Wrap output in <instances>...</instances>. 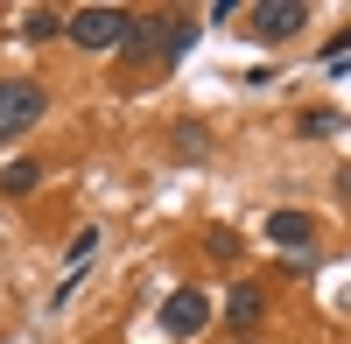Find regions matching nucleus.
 Listing matches in <instances>:
<instances>
[{"label":"nucleus","mask_w":351,"mask_h":344,"mask_svg":"<svg viewBox=\"0 0 351 344\" xmlns=\"http://www.w3.org/2000/svg\"><path fill=\"white\" fill-rule=\"evenodd\" d=\"M239 344H253V337H239Z\"/></svg>","instance_id":"obj_15"},{"label":"nucleus","mask_w":351,"mask_h":344,"mask_svg":"<svg viewBox=\"0 0 351 344\" xmlns=\"http://www.w3.org/2000/svg\"><path fill=\"white\" fill-rule=\"evenodd\" d=\"M302 134H309V140H330V134H337V112H324V106L302 112Z\"/></svg>","instance_id":"obj_12"},{"label":"nucleus","mask_w":351,"mask_h":344,"mask_svg":"<svg viewBox=\"0 0 351 344\" xmlns=\"http://www.w3.org/2000/svg\"><path fill=\"white\" fill-rule=\"evenodd\" d=\"M204 323H211V302H204V288H176L162 302V330L169 337H197Z\"/></svg>","instance_id":"obj_5"},{"label":"nucleus","mask_w":351,"mask_h":344,"mask_svg":"<svg viewBox=\"0 0 351 344\" xmlns=\"http://www.w3.org/2000/svg\"><path fill=\"white\" fill-rule=\"evenodd\" d=\"M260 317H267V288H260V281H239V288L225 295V323L232 330H253Z\"/></svg>","instance_id":"obj_7"},{"label":"nucleus","mask_w":351,"mask_h":344,"mask_svg":"<svg viewBox=\"0 0 351 344\" xmlns=\"http://www.w3.org/2000/svg\"><path fill=\"white\" fill-rule=\"evenodd\" d=\"M253 14V28H246V36L253 42H288V36H302V28H309V0H260V8H246Z\"/></svg>","instance_id":"obj_4"},{"label":"nucleus","mask_w":351,"mask_h":344,"mask_svg":"<svg viewBox=\"0 0 351 344\" xmlns=\"http://www.w3.org/2000/svg\"><path fill=\"white\" fill-rule=\"evenodd\" d=\"M92 253H99V225H84V232L71 239V253H64V260H71V274H84V260H92Z\"/></svg>","instance_id":"obj_10"},{"label":"nucleus","mask_w":351,"mask_h":344,"mask_svg":"<svg viewBox=\"0 0 351 344\" xmlns=\"http://www.w3.org/2000/svg\"><path fill=\"white\" fill-rule=\"evenodd\" d=\"M127 28H134L127 8H77V14L64 21V36H71L77 49H127Z\"/></svg>","instance_id":"obj_2"},{"label":"nucleus","mask_w":351,"mask_h":344,"mask_svg":"<svg viewBox=\"0 0 351 344\" xmlns=\"http://www.w3.org/2000/svg\"><path fill=\"white\" fill-rule=\"evenodd\" d=\"M337 190H344V204H351V162H344V169H337Z\"/></svg>","instance_id":"obj_14"},{"label":"nucleus","mask_w":351,"mask_h":344,"mask_svg":"<svg viewBox=\"0 0 351 344\" xmlns=\"http://www.w3.org/2000/svg\"><path fill=\"white\" fill-rule=\"evenodd\" d=\"M176 155H183V162H197V155H204V127H197V120L176 127Z\"/></svg>","instance_id":"obj_11"},{"label":"nucleus","mask_w":351,"mask_h":344,"mask_svg":"<svg viewBox=\"0 0 351 344\" xmlns=\"http://www.w3.org/2000/svg\"><path fill=\"white\" fill-rule=\"evenodd\" d=\"M36 183H43V162H8L0 169V197H28Z\"/></svg>","instance_id":"obj_9"},{"label":"nucleus","mask_w":351,"mask_h":344,"mask_svg":"<svg viewBox=\"0 0 351 344\" xmlns=\"http://www.w3.org/2000/svg\"><path fill=\"white\" fill-rule=\"evenodd\" d=\"M190 42H197L190 14H134V28H127V56L134 64H176Z\"/></svg>","instance_id":"obj_1"},{"label":"nucleus","mask_w":351,"mask_h":344,"mask_svg":"<svg viewBox=\"0 0 351 344\" xmlns=\"http://www.w3.org/2000/svg\"><path fill=\"white\" fill-rule=\"evenodd\" d=\"M64 21H71V14H56V8H28V14H21V42H56V36H64Z\"/></svg>","instance_id":"obj_8"},{"label":"nucleus","mask_w":351,"mask_h":344,"mask_svg":"<svg viewBox=\"0 0 351 344\" xmlns=\"http://www.w3.org/2000/svg\"><path fill=\"white\" fill-rule=\"evenodd\" d=\"M49 112V92L36 77H0V140H14V134H28Z\"/></svg>","instance_id":"obj_3"},{"label":"nucleus","mask_w":351,"mask_h":344,"mask_svg":"<svg viewBox=\"0 0 351 344\" xmlns=\"http://www.w3.org/2000/svg\"><path fill=\"white\" fill-rule=\"evenodd\" d=\"M204 246H211V253H218V260H232V253H239V239H232V232H225V225H218V232H211V239H204Z\"/></svg>","instance_id":"obj_13"},{"label":"nucleus","mask_w":351,"mask_h":344,"mask_svg":"<svg viewBox=\"0 0 351 344\" xmlns=\"http://www.w3.org/2000/svg\"><path fill=\"white\" fill-rule=\"evenodd\" d=\"M309 239H316V218H309V211H267V246L309 253Z\"/></svg>","instance_id":"obj_6"}]
</instances>
